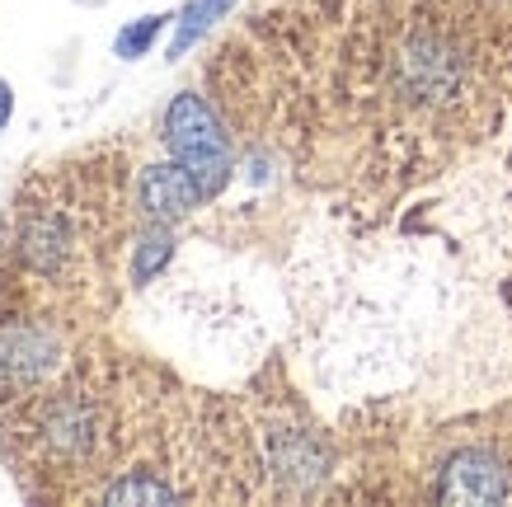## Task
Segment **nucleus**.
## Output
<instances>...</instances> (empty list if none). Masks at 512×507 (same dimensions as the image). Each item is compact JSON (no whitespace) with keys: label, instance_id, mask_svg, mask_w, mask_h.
<instances>
[{"label":"nucleus","instance_id":"obj_4","mask_svg":"<svg viewBox=\"0 0 512 507\" xmlns=\"http://www.w3.org/2000/svg\"><path fill=\"white\" fill-rule=\"evenodd\" d=\"M207 202V193H202V184L188 174L179 160H160V165H146L137 179V207L146 221H179V216H188L193 207H202Z\"/></svg>","mask_w":512,"mask_h":507},{"label":"nucleus","instance_id":"obj_10","mask_svg":"<svg viewBox=\"0 0 512 507\" xmlns=\"http://www.w3.org/2000/svg\"><path fill=\"white\" fill-rule=\"evenodd\" d=\"M10 118H15V85L0 76V132L10 127Z\"/></svg>","mask_w":512,"mask_h":507},{"label":"nucleus","instance_id":"obj_8","mask_svg":"<svg viewBox=\"0 0 512 507\" xmlns=\"http://www.w3.org/2000/svg\"><path fill=\"white\" fill-rule=\"evenodd\" d=\"M170 259H174L170 231H165V221H151V231H141L137 249H132V282L146 287V282H151V277H156Z\"/></svg>","mask_w":512,"mask_h":507},{"label":"nucleus","instance_id":"obj_5","mask_svg":"<svg viewBox=\"0 0 512 507\" xmlns=\"http://www.w3.org/2000/svg\"><path fill=\"white\" fill-rule=\"evenodd\" d=\"M76 254V235L66 226L62 212H29L19 221V259L38 277H57Z\"/></svg>","mask_w":512,"mask_h":507},{"label":"nucleus","instance_id":"obj_9","mask_svg":"<svg viewBox=\"0 0 512 507\" xmlns=\"http://www.w3.org/2000/svg\"><path fill=\"white\" fill-rule=\"evenodd\" d=\"M165 24H170V15H141V19H132L127 29H118L113 52H118L123 62H137V57H146V52H151V43L165 33Z\"/></svg>","mask_w":512,"mask_h":507},{"label":"nucleus","instance_id":"obj_3","mask_svg":"<svg viewBox=\"0 0 512 507\" xmlns=\"http://www.w3.org/2000/svg\"><path fill=\"white\" fill-rule=\"evenodd\" d=\"M57 338L33 324H5L0 329V390H29L57 367Z\"/></svg>","mask_w":512,"mask_h":507},{"label":"nucleus","instance_id":"obj_1","mask_svg":"<svg viewBox=\"0 0 512 507\" xmlns=\"http://www.w3.org/2000/svg\"><path fill=\"white\" fill-rule=\"evenodd\" d=\"M165 146H170V160H179L198 179L207 198H217L221 188L231 184V137H226L221 118L207 108L202 94L184 90L170 99V108H165Z\"/></svg>","mask_w":512,"mask_h":507},{"label":"nucleus","instance_id":"obj_7","mask_svg":"<svg viewBox=\"0 0 512 507\" xmlns=\"http://www.w3.org/2000/svg\"><path fill=\"white\" fill-rule=\"evenodd\" d=\"M235 0H188L184 10H179V29H174V43H170V57H184L188 47L198 43L202 33L212 29L217 19L231 15Z\"/></svg>","mask_w":512,"mask_h":507},{"label":"nucleus","instance_id":"obj_2","mask_svg":"<svg viewBox=\"0 0 512 507\" xmlns=\"http://www.w3.org/2000/svg\"><path fill=\"white\" fill-rule=\"evenodd\" d=\"M437 498L442 503H503L512 498V470L484 446H461L437 470Z\"/></svg>","mask_w":512,"mask_h":507},{"label":"nucleus","instance_id":"obj_6","mask_svg":"<svg viewBox=\"0 0 512 507\" xmlns=\"http://www.w3.org/2000/svg\"><path fill=\"white\" fill-rule=\"evenodd\" d=\"M43 442L52 446L57 456H66V461H85V456L94 451V442H99V418H94V409L85 400L62 395V400L47 404Z\"/></svg>","mask_w":512,"mask_h":507}]
</instances>
